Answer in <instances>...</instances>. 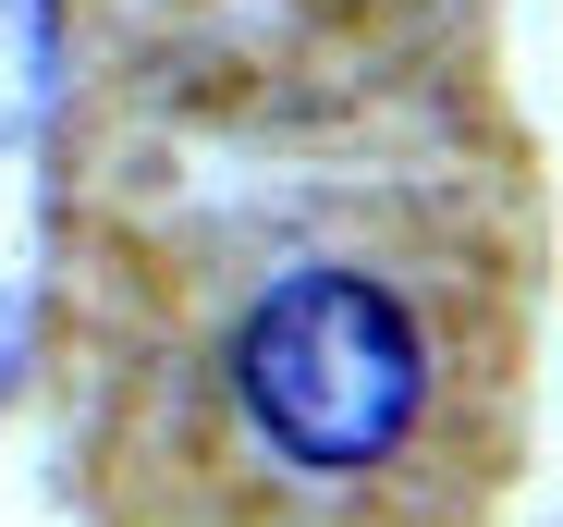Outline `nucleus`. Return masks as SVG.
Instances as JSON below:
<instances>
[{
	"label": "nucleus",
	"mask_w": 563,
	"mask_h": 527,
	"mask_svg": "<svg viewBox=\"0 0 563 527\" xmlns=\"http://www.w3.org/2000/svg\"><path fill=\"white\" fill-rule=\"evenodd\" d=\"M233 405L245 429L307 466V479H367L417 442L429 405V331L380 271L307 257L233 319Z\"/></svg>",
	"instance_id": "f257e3e1"
}]
</instances>
